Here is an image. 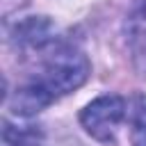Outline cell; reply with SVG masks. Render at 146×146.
I'll list each match as a JSON object with an SVG mask.
<instances>
[{
  "mask_svg": "<svg viewBox=\"0 0 146 146\" xmlns=\"http://www.w3.org/2000/svg\"><path fill=\"white\" fill-rule=\"evenodd\" d=\"M123 119H125V100L116 94L98 96L80 112V123L84 132L98 141H114Z\"/></svg>",
  "mask_w": 146,
  "mask_h": 146,
  "instance_id": "7a4b0ae2",
  "label": "cell"
},
{
  "mask_svg": "<svg viewBox=\"0 0 146 146\" xmlns=\"http://www.w3.org/2000/svg\"><path fill=\"white\" fill-rule=\"evenodd\" d=\"M130 121H132V144L146 146V96H137L132 100Z\"/></svg>",
  "mask_w": 146,
  "mask_h": 146,
  "instance_id": "5b68a950",
  "label": "cell"
},
{
  "mask_svg": "<svg viewBox=\"0 0 146 146\" xmlns=\"http://www.w3.org/2000/svg\"><path fill=\"white\" fill-rule=\"evenodd\" d=\"M2 135H5V144L7 146H36V132L34 130H25V128L14 130V125L5 123Z\"/></svg>",
  "mask_w": 146,
  "mask_h": 146,
  "instance_id": "8992f818",
  "label": "cell"
},
{
  "mask_svg": "<svg viewBox=\"0 0 146 146\" xmlns=\"http://www.w3.org/2000/svg\"><path fill=\"white\" fill-rule=\"evenodd\" d=\"M48 32H50V23H48L46 18H30V21H25V23L21 25V30H18L21 41H25V43H30V46H43V43H48V41H50Z\"/></svg>",
  "mask_w": 146,
  "mask_h": 146,
  "instance_id": "277c9868",
  "label": "cell"
},
{
  "mask_svg": "<svg viewBox=\"0 0 146 146\" xmlns=\"http://www.w3.org/2000/svg\"><path fill=\"white\" fill-rule=\"evenodd\" d=\"M52 100H55L52 94L36 80V82H30V84L16 89L14 98L9 100V107L18 116H32V114L41 112L43 107H48Z\"/></svg>",
  "mask_w": 146,
  "mask_h": 146,
  "instance_id": "3957f363",
  "label": "cell"
},
{
  "mask_svg": "<svg viewBox=\"0 0 146 146\" xmlns=\"http://www.w3.org/2000/svg\"><path fill=\"white\" fill-rule=\"evenodd\" d=\"M89 78V59L78 50H59L43 68L39 82L52 94V98L75 91Z\"/></svg>",
  "mask_w": 146,
  "mask_h": 146,
  "instance_id": "6da1fadb",
  "label": "cell"
}]
</instances>
